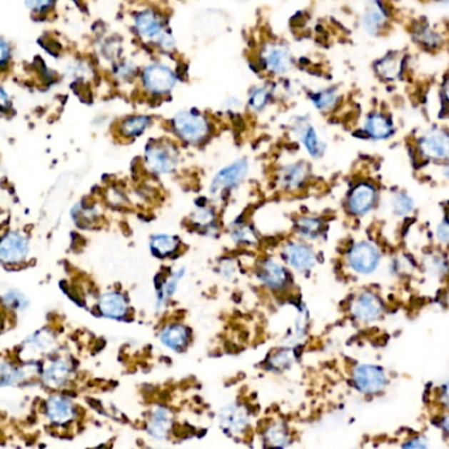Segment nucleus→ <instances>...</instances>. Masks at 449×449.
Returning a JSON list of instances; mask_svg holds the SVG:
<instances>
[{
    "mask_svg": "<svg viewBox=\"0 0 449 449\" xmlns=\"http://www.w3.org/2000/svg\"><path fill=\"white\" fill-rule=\"evenodd\" d=\"M283 257L290 268L298 273H310L318 265V255L303 241H291L285 246Z\"/></svg>",
    "mask_w": 449,
    "mask_h": 449,
    "instance_id": "obj_7",
    "label": "nucleus"
},
{
    "mask_svg": "<svg viewBox=\"0 0 449 449\" xmlns=\"http://www.w3.org/2000/svg\"><path fill=\"white\" fill-rule=\"evenodd\" d=\"M348 313L355 322L373 324L380 322L385 316L386 307L383 299L377 291L365 288L356 293L349 301Z\"/></svg>",
    "mask_w": 449,
    "mask_h": 449,
    "instance_id": "obj_3",
    "label": "nucleus"
},
{
    "mask_svg": "<svg viewBox=\"0 0 449 449\" xmlns=\"http://www.w3.org/2000/svg\"><path fill=\"white\" fill-rule=\"evenodd\" d=\"M143 84L149 93L163 95L173 90L176 85V76L168 66L154 64L145 69L143 73Z\"/></svg>",
    "mask_w": 449,
    "mask_h": 449,
    "instance_id": "obj_8",
    "label": "nucleus"
},
{
    "mask_svg": "<svg viewBox=\"0 0 449 449\" xmlns=\"http://www.w3.org/2000/svg\"><path fill=\"white\" fill-rule=\"evenodd\" d=\"M99 313L109 319H124L128 314V302L118 291H109L98 301Z\"/></svg>",
    "mask_w": 449,
    "mask_h": 449,
    "instance_id": "obj_22",
    "label": "nucleus"
},
{
    "mask_svg": "<svg viewBox=\"0 0 449 449\" xmlns=\"http://www.w3.org/2000/svg\"><path fill=\"white\" fill-rule=\"evenodd\" d=\"M435 238L439 243V246L449 248V216H445L443 221L436 226L435 229Z\"/></svg>",
    "mask_w": 449,
    "mask_h": 449,
    "instance_id": "obj_40",
    "label": "nucleus"
},
{
    "mask_svg": "<svg viewBox=\"0 0 449 449\" xmlns=\"http://www.w3.org/2000/svg\"><path fill=\"white\" fill-rule=\"evenodd\" d=\"M71 372L73 368L68 360L54 358L51 364L44 368L41 378L46 386L59 389L68 383L69 378L71 377Z\"/></svg>",
    "mask_w": 449,
    "mask_h": 449,
    "instance_id": "obj_21",
    "label": "nucleus"
},
{
    "mask_svg": "<svg viewBox=\"0 0 449 449\" xmlns=\"http://www.w3.org/2000/svg\"><path fill=\"white\" fill-rule=\"evenodd\" d=\"M444 176L449 178V160L447 161V165H445V169H444Z\"/></svg>",
    "mask_w": 449,
    "mask_h": 449,
    "instance_id": "obj_49",
    "label": "nucleus"
},
{
    "mask_svg": "<svg viewBox=\"0 0 449 449\" xmlns=\"http://www.w3.org/2000/svg\"><path fill=\"white\" fill-rule=\"evenodd\" d=\"M296 231L306 241L321 238L324 232V223L316 216H301L296 223Z\"/></svg>",
    "mask_w": 449,
    "mask_h": 449,
    "instance_id": "obj_31",
    "label": "nucleus"
},
{
    "mask_svg": "<svg viewBox=\"0 0 449 449\" xmlns=\"http://www.w3.org/2000/svg\"><path fill=\"white\" fill-rule=\"evenodd\" d=\"M375 74L383 81H395L402 76L405 69V59L398 51H389L380 60L374 62Z\"/></svg>",
    "mask_w": 449,
    "mask_h": 449,
    "instance_id": "obj_23",
    "label": "nucleus"
},
{
    "mask_svg": "<svg viewBox=\"0 0 449 449\" xmlns=\"http://www.w3.org/2000/svg\"><path fill=\"white\" fill-rule=\"evenodd\" d=\"M53 6H54V3H51V1H26V7L34 9V11H39V12L46 11Z\"/></svg>",
    "mask_w": 449,
    "mask_h": 449,
    "instance_id": "obj_46",
    "label": "nucleus"
},
{
    "mask_svg": "<svg viewBox=\"0 0 449 449\" xmlns=\"http://www.w3.org/2000/svg\"><path fill=\"white\" fill-rule=\"evenodd\" d=\"M308 166L305 162H296V163H290L288 166L282 168L280 171L281 187L285 190H298L301 187H303L307 179H308Z\"/></svg>",
    "mask_w": 449,
    "mask_h": 449,
    "instance_id": "obj_25",
    "label": "nucleus"
},
{
    "mask_svg": "<svg viewBox=\"0 0 449 449\" xmlns=\"http://www.w3.org/2000/svg\"><path fill=\"white\" fill-rule=\"evenodd\" d=\"M233 238L238 243L252 244L253 241H256L255 231L248 226H241L240 228L233 231Z\"/></svg>",
    "mask_w": 449,
    "mask_h": 449,
    "instance_id": "obj_44",
    "label": "nucleus"
},
{
    "mask_svg": "<svg viewBox=\"0 0 449 449\" xmlns=\"http://www.w3.org/2000/svg\"><path fill=\"white\" fill-rule=\"evenodd\" d=\"M310 99L318 110L331 112L339 107L340 103L343 101V96L336 87H327V89H322L316 93L311 94Z\"/></svg>",
    "mask_w": 449,
    "mask_h": 449,
    "instance_id": "obj_29",
    "label": "nucleus"
},
{
    "mask_svg": "<svg viewBox=\"0 0 449 449\" xmlns=\"http://www.w3.org/2000/svg\"><path fill=\"white\" fill-rule=\"evenodd\" d=\"M215 221V213L210 208H206V207H201L198 208V211L195 212L193 215V223L201 226V227H206V226H210Z\"/></svg>",
    "mask_w": 449,
    "mask_h": 449,
    "instance_id": "obj_41",
    "label": "nucleus"
},
{
    "mask_svg": "<svg viewBox=\"0 0 449 449\" xmlns=\"http://www.w3.org/2000/svg\"><path fill=\"white\" fill-rule=\"evenodd\" d=\"M45 414L54 425H65L74 419V405L64 395H51L45 405Z\"/></svg>",
    "mask_w": 449,
    "mask_h": 449,
    "instance_id": "obj_18",
    "label": "nucleus"
},
{
    "mask_svg": "<svg viewBox=\"0 0 449 449\" xmlns=\"http://www.w3.org/2000/svg\"><path fill=\"white\" fill-rule=\"evenodd\" d=\"M438 427L440 428L443 435L449 439V413H443L439 418H438Z\"/></svg>",
    "mask_w": 449,
    "mask_h": 449,
    "instance_id": "obj_45",
    "label": "nucleus"
},
{
    "mask_svg": "<svg viewBox=\"0 0 449 449\" xmlns=\"http://www.w3.org/2000/svg\"><path fill=\"white\" fill-rule=\"evenodd\" d=\"M183 274H185L183 269L176 271L170 276L168 280L162 281L160 286H157V307L161 306L165 301H168L176 293V290L178 288V282L183 277Z\"/></svg>",
    "mask_w": 449,
    "mask_h": 449,
    "instance_id": "obj_35",
    "label": "nucleus"
},
{
    "mask_svg": "<svg viewBox=\"0 0 449 449\" xmlns=\"http://www.w3.org/2000/svg\"><path fill=\"white\" fill-rule=\"evenodd\" d=\"M296 363V353L294 348H283L273 353L268 360V366L273 372H285L291 368V365Z\"/></svg>",
    "mask_w": 449,
    "mask_h": 449,
    "instance_id": "obj_32",
    "label": "nucleus"
},
{
    "mask_svg": "<svg viewBox=\"0 0 449 449\" xmlns=\"http://www.w3.org/2000/svg\"><path fill=\"white\" fill-rule=\"evenodd\" d=\"M380 194L373 182L361 181L348 193L345 210L353 218H363L373 211L378 203Z\"/></svg>",
    "mask_w": 449,
    "mask_h": 449,
    "instance_id": "obj_5",
    "label": "nucleus"
},
{
    "mask_svg": "<svg viewBox=\"0 0 449 449\" xmlns=\"http://www.w3.org/2000/svg\"><path fill=\"white\" fill-rule=\"evenodd\" d=\"M269 98H271V93L268 91V89L257 87V89H255V90L252 91L251 96H249V106H251L252 110H263V107L266 106Z\"/></svg>",
    "mask_w": 449,
    "mask_h": 449,
    "instance_id": "obj_39",
    "label": "nucleus"
},
{
    "mask_svg": "<svg viewBox=\"0 0 449 449\" xmlns=\"http://www.w3.org/2000/svg\"><path fill=\"white\" fill-rule=\"evenodd\" d=\"M246 173H248L246 160H238L228 166H226L212 179L211 186H210L211 194H219L227 188L236 186L246 178Z\"/></svg>",
    "mask_w": 449,
    "mask_h": 449,
    "instance_id": "obj_13",
    "label": "nucleus"
},
{
    "mask_svg": "<svg viewBox=\"0 0 449 449\" xmlns=\"http://www.w3.org/2000/svg\"><path fill=\"white\" fill-rule=\"evenodd\" d=\"M263 439L268 449H283L290 444L291 436L286 424L283 422H273L265 428Z\"/></svg>",
    "mask_w": 449,
    "mask_h": 449,
    "instance_id": "obj_28",
    "label": "nucleus"
},
{
    "mask_svg": "<svg viewBox=\"0 0 449 449\" xmlns=\"http://www.w3.org/2000/svg\"><path fill=\"white\" fill-rule=\"evenodd\" d=\"M294 129L308 154L314 158H321L326 152L327 146L321 138L314 126L310 124L307 120H299Z\"/></svg>",
    "mask_w": 449,
    "mask_h": 449,
    "instance_id": "obj_19",
    "label": "nucleus"
},
{
    "mask_svg": "<svg viewBox=\"0 0 449 449\" xmlns=\"http://www.w3.org/2000/svg\"><path fill=\"white\" fill-rule=\"evenodd\" d=\"M249 411L246 406L232 403L223 407L219 413V423L221 428L229 435H240L244 433L249 425Z\"/></svg>",
    "mask_w": 449,
    "mask_h": 449,
    "instance_id": "obj_12",
    "label": "nucleus"
},
{
    "mask_svg": "<svg viewBox=\"0 0 449 449\" xmlns=\"http://www.w3.org/2000/svg\"><path fill=\"white\" fill-rule=\"evenodd\" d=\"M173 126L181 138L188 143H199L210 133L208 120L195 111H181L174 119Z\"/></svg>",
    "mask_w": 449,
    "mask_h": 449,
    "instance_id": "obj_6",
    "label": "nucleus"
},
{
    "mask_svg": "<svg viewBox=\"0 0 449 449\" xmlns=\"http://www.w3.org/2000/svg\"><path fill=\"white\" fill-rule=\"evenodd\" d=\"M160 340L162 344L171 350L181 352L190 343V330L183 324H168L163 327L160 333Z\"/></svg>",
    "mask_w": 449,
    "mask_h": 449,
    "instance_id": "obj_26",
    "label": "nucleus"
},
{
    "mask_svg": "<svg viewBox=\"0 0 449 449\" xmlns=\"http://www.w3.org/2000/svg\"><path fill=\"white\" fill-rule=\"evenodd\" d=\"M258 278L265 286L280 291L288 285L290 276L286 268L274 258H265L258 268Z\"/></svg>",
    "mask_w": 449,
    "mask_h": 449,
    "instance_id": "obj_15",
    "label": "nucleus"
},
{
    "mask_svg": "<svg viewBox=\"0 0 449 449\" xmlns=\"http://www.w3.org/2000/svg\"><path fill=\"white\" fill-rule=\"evenodd\" d=\"M54 345H56L54 333L48 328H44L34 332V335H31L24 341L20 349V357L24 361H34V358L51 352Z\"/></svg>",
    "mask_w": 449,
    "mask_h": 449,
    "instance_id": "obj_11",
    "label": "nucleus"
},
{
    "mask_svg": "<svg viewBox=\"0 0 449 449\" xmlns=\"http://www.w3.org/2000/svg\"><path fill=\"white\" fill-rule=\"evenodd\" d=\"M179 246L178 238L171 235H156L151 240V251L158 257H168L174 253Z\"/></svg>",
    "mask_w": 449,
    "mask_h": 449,
    "instance_id": "obj_33",
    "label": "nucleus"
},
{
    "mask_svg": "<svg viewBox=\"0 0 449 449\" xmlns=\"http://www.w3.org/2000/svg\"><path fill=\"white\" fill-rule=\"evenodd\" d=\"M441 95L444 98V101L449 104V76H445L443 86H441Z\"/></svg>",
    "mask_w": 449,
    "mask_h": 449,
    "instance_id": "obj_48",
    "label": "nucleus"
},
{
    "mask_svg": "<svg viewBox=\"0 0 449 449\" xmlns=\"http://www.w3.org/2000/svg\"><path fill=\"white\" fill-rule=\"evenodd\" d=\"M0 61H1V66H6L7 65V61L11 57V48H9V44L6 40H1L0 41Z\"/></svg>",
    "mask_w": 449,
    "mask_h": 449,
    "instance_id": "obj_47",
    "label": "nucleus"
},
{
    "mask_svg": "<svg viewBox=\"0 0 449 449\" xmlns=\"http://www.w3.org/2000/svg\"><path fill=\"white\" fill-rule=\"evenodd\" d=\"M135 23L137 32L146 40H154L156 43L160 44L162 39L166 36L160 17L153 11L148 9L138 12Z\"/></svg>",
    "mask_w": 449,
    "mask_h": 449,
    "instance_id": "obj_20",
    "label": "nucleus"
},
{
    "mask_svg": "<svg viewBox=\"0 0 449 449\" xmlns=\"http://www.w3.org/2000/svg\"><path fill=\"white\" fill-rule=\"evenodd\" d=\"M363 129L366 137L375 141L388 140L395 133V126L393 120L390 119V116L383 113L382 111L370 112L365 118Z\"/></svg>",
    "mask_w": 449,
    "mask_h": 449,
    "instance_id": "obj_16",
    "label": "nucleus"
},
{
    "mask_svg": "<svg viewBox=\"0 0 449 449\" xmlns=\"http://www.w3.org/2000/svg\"><path fill=\"white\" fill-rule=\"evenodd\" d=\"M422 265L425 273L436 280H445L449 277V258L443 252H427L423 256Z\"/></svg>",
    "mask_w": 449,
    "mask_h": 449,
    "instance_id": "obj_27",
    "label": "nucleus"
},
{
    "mask_svg": "<svg viewBox=\"0 0 449 449\" xmlns=\"http://www.w3.org/2000/svg\"><path fill=\"white\" fill-rule=\"evenodd\" d=\"M400 449H433L430 441L424 436H413L403 441Z\"/></svg>",
    "mask_w": 449,
    "mask_h": 449,
    "instance_id": "obj_42",
    "label": "nucleus"
},
{
    "mask_svg": "<svg viewBox=\"0 0 449 449\" xmlns=\"http://www.w3.org/2000/svg\"><path fill=\"white\" fill-rule=\"evenodd\" d=\"M3 303L6 306V308L12 310V311H24L28 307V299L24 294H21L17 290H9V293H6L3 296Z\"/></svg>",
    "mask_w": 449,
    "mask_h": 449,
    "instance_id": "obj_38",
    "label": "nucleus"
},
{
    "mask_svg": "<svg viewBox=\"0 0 449 449\" xmlns=\"http://www.w3.org/2000/svg\"><path fill=\"white\" fill-rule=\"evenodd\" d=\"M360 26L365 34L370 36H380L389 26V11L385 4L374 1L368 4L360 19Z\"/></svg>",
    "mask_w": 449,
    "mask_h": 449,
    "instance_id": "obj_14",
    "label": "nucleus"
},
{
    "mask_svg": "<svg viewBox=\"0 0 449 449\" xmlns=\"http://www.w3.org/2000/svg\"><path fill=\"white\" fill-rule=\"evenodd\" d=\"M173 427V415L166 407L157 406L149 416L146 431L156 440H165Z\"/></svg>",
    "mask_w": 449,
    "mask_h": 449,
    "instance_id": "obj_24",
    "label": "nucleus"
},
{
    "mask_svg": "<svg viewBox=\"0 0 449 449\" xmlns=\"http://www.w3.org/2000/svg\"><path fill=\"white\" fill-rule=\"evenodd\" d=\"M436 400L443 413H449V378L439 386Z\"/></svg>",
    "mask_w": 449,
    "mask_h": 449,
    "instance_id": "obj_43",
    "label": "nucleus"
},
{
    "mask_svg": "<svg viewBox=\"0 0 449 449\" xmlns=\"http://www.w3.org/2000/svg\"><path fill=\"white\" fill-rule=\"evenodd\" d=\"M416 151L425 161H448V131L440 127H433L428 129L424 135L418 138Z\"/></svg>",
    "mask_w": 449,
    "mask_h": 449,
    "instance_id": "obj_4",
    "label": "nucleus"
},
{
    "mask_svg": "<svg viewBox=\"0 0 449 449\" xmlns=\"http://www.w3.org/2000/svg\"><path fill=\"white\" fill-rule=\"evenodd\" d=\"M145 161L149 169L156 173H169L176 169L178 162V154L174 148L169 145L158 144L149 145L145 151Z\"/></svg>",
    "mask_w": 449,
    "mask_h": 449,
    "instance_id": "obj_10",
    "label": "nucleus"
},
{
    "mask_svg": "<svg viewBox=\"0 0 449 449\" xmlns=\"http://www.w3.org/2000/svg\"><path fill=\"white\" fill-rule=\"evenodd\" d=\"M0 375H1V386H15L20 382H24L28 377L24 369L17 368L15 365L9 364V363H3L1 369H0Z\"/></svg>",
    "mask_w": 449,
    "mask_h": 449,
    "instance_id": "obj_37",
    "label": "nucleus"
},
{
    "mask_svg": "<svg viewBox=\"0 0 449 449\" xmlns=\"http://www.w3.org/2000/svg\"><path fill=\"white\" fill-rule=\"evenodd\" d=\"M350 383L365 397L380 395L389 386V374L380 365L361 363L352 368Z\"/></svg>",
    "mask_w": 449,
    "mask_h": 449,
    "instance_id": "obj_2",
    "label": "nucleus"
},
{
    "mask_svg": "<svg viewBox=\"0 0 449 449\" xmlns=\"http://www.w3.org/2000/svg\"><path fill=\"white\" fill-rule=\"evenodd\" d=\"M149 124L151 118L148 116H132L120 124V133L124 137H136L141 135Z\"/></svg>",
    "mask_w": 449,
    "mask_h": 449,
    "instance_id": "obj_36",
    "label": "nucleus"
},
{
    "mask_svg": "<svg viewBox=\"0 0 449 449\" xmlns=\"http://www.w3.org/2000/svg\"><path fill=\"white\" fill-rule=\"evenodd\" d=\"M390 207L394 215H397L399 218H407L408 215L414 212L415 202L405 191H397L390 199Z\"/></svg>",
    "mask_w": 449,
    "mask_h": 449,
    "instance_id": "obj_34",
    "label": "nucleus"
},
{
    "mask_svg": "<svg viewBox=\"0 0 449 449\" xmlns=\"http://www.w3.org/2000/svg\"><path fill=\"white\" fill-rule=\"evenodd\" d=\"M29 252V244L26 236L20 232L6 233L0 243V260L6 265H17L26 258Z\"/></svg>",
    "mask_w": 449,
    "mask_h": 449,
    "instance_id": "obj_9",
    "label": "nucleus"
},
{
    "mask_svg": "<svg viewBox=\"0 0 449 449\" xmlns=\"http://www.w3.org/2000/svg\"><path fill=\"white\" fill-rule=\"evenodd\" d=\"M413 34H414L416 43L428 51L440 49L441 45L444 44L443 34L428 24H418Z\"/></svg>",
    "mask_w": 449,
    "mask_h": 449,
    "instance_id": "obj_30",
    "label": "nucleus"
},
{
    "mask_svg": "<svg viewBox=\"0 0 449 449\" xmlns=\"http://www.w3.org/2000/svg\"><path fill=\"white\" fill-rule=\"evenodd\" d=\"M263 62L265 68L271 73L285 74L293 65V57L286 46L280 44H271L263 49Z\"/></svg>",
    "mask_w": 449,
    "mask_h": 449,
    "instance_id": "obj_17",
    "label": "nucleus"
},
{
    "mask_svg": "<svg viewBox=\"0 0 449 449\" xmlns=\"http://www.w3.org/2000/svg\"><path fill=\"white\" fill-rule=\"evenodd\" d=\"M382 252L380 246L369 240H360L349 246L345 252L348 269L356 276L369 277L380 269Z\"/></svg>",
    "mask_w": 449,
    "mask_h": 449,
    "instance_id": "obj_1",
    "label": "nucleus"
}]
</instances>
